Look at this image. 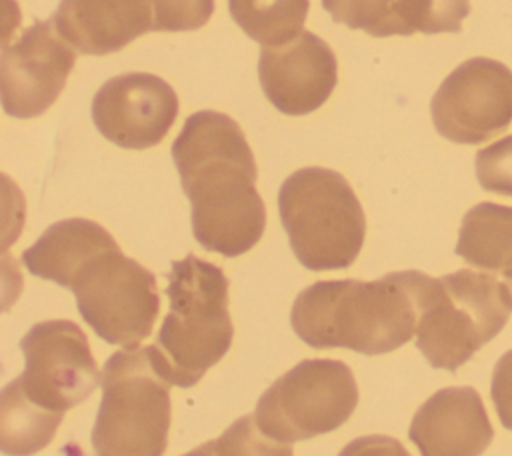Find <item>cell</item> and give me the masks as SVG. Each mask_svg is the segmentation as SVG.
<instances>
[{
  "mask_svg": "<svg viewBox=\"0 0 512 456\" xmlns=\"http://www.w3.org/2000/svg\"><path fill=\"white\" fill-rule=\"evenodd\" d=\"M150 4L154 32L198 30L214 12V0H150Z\"/></svg>",
  "mask_w": 512,
  "mask_h": 456,
  "instance_id": "7402d4cb",
  "label": "cell"
},
{
  "mask_svg": "<svg viewBox=\"0 0 512 456\" xmlns=\"http://www.w3.org/2000/svg\"><path fill=\"white\" fill-rule=\"evenodd\" d=\"M112 240L100 224L86 218H68L52 224L26 248L22 262L30 274L64 286L82 260Z\"/></svg>",
  "mask_w": 512,
  "mask_h": 456,
  "instance_id": "2e32d148",
  "label": "cell"
},
{
  "mask_svg": "<svg viewBox=\"0 0 512 456\" xmlns=\"http://www.w3.org/2000/svg\"><path fill=\"white\" fill-rule=\"evenodd\" d=\"M470 14V0H400L404 34L460 32Z\"/></svg>",
  "mask_w": 512,
  "mask_h": 456,
  "instance_id": "44dd1931",
  "label": "cell"
},
{
  "mask_svg": "<svg viewBox=\"0 0 512 456\" xmlns=\"http://www.w3.org/2000/svg\"><path fill=\"white\" fill-rule=\"evenodd\" d=\"M338 456H410V452L392 436L370 434L348 442Z\"/></svg>",
  "mask_w": 512,
  "mask_h": 456,
  "instance_id": "d4e9b609",
  "label": "cell"
},
{
  "mask_svg": "<svg viewBox=\"0 0 512 456\" xmlns=\"http://www.w3.org/2000/svg\"><path fill=\"white\" fill-rule=\"evenodd\" d=\"M358 406V384L340 360L310 358L282 374L258 400L260 430L284 444L340 428Z\"/></svg>",
  "mask_w": 512,
  "mask_h": 456,
  "instance_id": "ba28073f",
  "label": "cell"
},
{
  "mask_svg": "<svg viewBox=\"0 0 512 456\" xmlns=\"http://www.w3.org/2000/svg\"><path fill=\"white\" fill-rule=\"evenodd\" d=\"M278 212L292 252L304 268L342 270L358 258L366 218L342 174L320 166L292 172L278 190Z\"/></svg>",
  "mask_w": 512,
  "mask_h": 456,
  "instance_id": "5b68a950",
  "label": "cell"
},
{
  "mask_svg": "<svg viewBox=\"0 0 512 456\" xmlns=\"http://www.w3.org/2000/svg\"><path fill=\"white\" fill-rule=\"evenodd\" d=\"M440 136L456 144H480L512 122V70L492 58H470L456 66L430 102Z\"/></svg>",
  "mask_w": 512,
  "mask_h": 456,
  "instance_id": "30bf717a",
  "label": "cell"
},
{
  "mask_svg": "<svg viewBox=\"0 0 512 456\" xmlns=\"http://www.w3.org/2000/svg\"><path fill=\"white\" fill-rule=\"evenodd\" d=\"M172 160L192 206L196 242L226 258L254 248L266 228L256 160L238 122L214 110L186 118Z\"/></svg>",
  "mask_w": 512,
  "mask_h": 456,
  "instance_id": "6da1fadb",
  "label": "cell"
},
{
  "mask_svg": "<svg viewBox=\"0 0 512 456\" xmlns=\"http://www.w3.org/2000/svg\"><path fill=\"white\" fill-rule=\"evenodd\" d=\"M52 20L88 56L118 52L154 26L150 0H60Z\"/></svg>",
  "mask_w": 512,
  "mask_h": 456,
  "instance_id": "9a60e30c",
  "label": "cell"
},
{
  "mask_svg": "<svg viewBox=\"0 0 512 456\" xmlns=\"http://www.w3.org/2000/svg\"><path fill=\"white\" fill-rule=\"evenodd\" d=\"M62 418L34 404L16 380L8 382L0 394V450L6 456L40 452L52 442Z\"/></svg>",
  "mask_w": 512,
  "mask_h": 456,
  "instance_id": "ac0fdd59",
  "label": "cell"
},
{
  "mask_svg": "<svg viewBox=\"0 0 512 456\" xmlns=\"http://www.w3.org/2000/svg\"><path fill=\"white\" fill-rule=\"evenodd\" d=\"M76 54L54 20H38L0 56L2 106L8 116L36 118L60 96Z\"/></svg>",
  "mask_w": 512,
  "mask_h": 456,
  "instance_id": "8fae6325",
  "label": "cell"
},
{
  "mask_svg": "<svg viewBox=\"0 0 512 456\" xmlns=\"http://www.w3.org/2000/svg\"><path fill=\"white\" fill-rule=\"evenodd\" d=\"M182 456H242V454L236 452V446L220 434L216 440L204 442Z\"/></svg>",
  "mask_w": 512,
  "mask_h": 456,
  "instance_id": "484cf974",
  "label": "cell"
},
{
  "mask_svg": "<svg viewBox=\"0 0 512 456\" xmlns=\"http://www.w3.org/2000/svg\"><path fill=\"white\" fill-rule=\"evenodd\" d=\"M170 386L158 346L114 352L102 368L94 456H162L172 416Z\"/></svg>",
  "mask_w": 512,
  "mask_h": 456,
  "instance_id": "277c9868",
  "label": "cell"
},
{
  "mask_svg": "<svg viewBox=\"0 0 512 456\" xmlns=\"http://www.w3.org/2000/svg\"><path fill=\"white\" fill-rule=\"evenodd\" d=\"M258 78L264 96L276 110L302 116L318 110L338 82L332 48L316 34L302 30L280 46H262Z\"/></svg>",
  "mask_w": 512,
  "mask_h": 456,
  "instance_id": "4fadbf2b",
  "label": "cell"
},
{
  "mask_svg": "<svg viewBox=\"0 0 512 456\" xmlns=\"http://www.w3.org/2000/svg\"><path fill=\"white\" fill-rule=\"evenodd\" d=\"M510 292H512V280H510Z\"/></svg>",
  "mask_w": 512,
  "mask_h": 456,
  "instance_id": "4316f807",
  "label": "cell"
},
{
  "mask_svg": "<svg viewBox=\"0 0 512 456\" xmlns=\"http://www.w3.org/2000/svg\"><path fill=\"white\" fill-rule=\"evenodd\" d=\"M490 398L502 426L512 430V350L504 352L492 370Z\"/></svg>",
  "mask_w": 512,
  "mask_h": 456,
  "instance_id": "cb8c5ba5",
  "label": "cell"
},
{
  "mask_svg": "<svg viewBox=\"0 0 512 456\" xmlns=\"http://www.w3.org/2000/svg\"><path fill=\"white\" fill-rule=\"evenodd\" d=\"M456 254L482 270L512 280V206L480 202L460 224Z\"/></svg>",
  "mask_w": 512,
  "mask_h": 456,
  "instance_id": "e0dca14e",
  "label": "cell"
},
{
  "mask_svg": "<svg viewBox=\"0 0 512 456\" xmlns=\"http://www.w3.org/2000/svg\"><path fill=\"white\" fill-rule=\"evenodd\" d=\"M20 350L26 368L14 380L34 404L48 412L64 416L102 384L88 338L70 320L34 324L22 336Z\"/></svg>",
  "mask_w": 512,
  "mask_h": 456,
  "instance_id": "9c48e42d",
  "label": "cell"
},
{
  "mask_svg": "<svg viewBox=\"0 0 512 456\" xmlns=\"http://www.w3.org/2000/svg\"><path fill=\"white\" fill-rule=\"evenodd\" d=\"M310 0H228L234 22L262 46L294 40L308 16Z\"/></svg>",
  "mask_w": 512,
  "mask_h": 456,
  "instance_id": "d6986e66",
  "label": "cell"
},
{
  "mask_svg": "<svg viewBox=\"0 0 512 456\" xmlns=\"http://www.w3.org/2000/svg\"><path fill=\"white\" fill-rule=\"evenodd\" d=\"M430 280L418 270L390 272L372 282L320 280L296 296L290 324L312 348L386 354L418 332Z\"/></svg>",
  "mask_w": 512,
  "mask_h": 456,
  "instance_id": "7a4b0ae2",
  "label": "cell"
},
{
  "mask_svg": "<svg viewBox=\"0 0 512 456\" xmlns=\"http://www.w3.org/2000/svg\"><path fill=\"white\" fill-rule=\"evenodd\" d=\"M334 22L370 36H406L400 18V0H322Z\"/></svg>",
  "mask_w": 512,
  "mask_h": 456,
  "instance_id": "ffe728a7",
  "label": "cell"
},
{
  "mask_svg": "<svg viewBox=\"0 0 512 456\" xmlns=\"http://www.w3.org/2000/svg\"><path fill=\"white\" fill-rule=\"evenodd\" d=\"M178 116V96L160 76L128 72L106 80L92 98L98 132L116 146L144 150L160 144Z\"/></svg>",
  "mask_w": 512,
  "mask_h": 456,
  "instance_id": "7c38bea8",
  "label": "cell"
},
{
  "mask_svg": "<svg viewBox=\"0 0 512 456\" xmlns=\"http://www.w3.org/2000/svg\"><path fill=\"white\" fill-rule=\"evenodd\" d=\"M510 286L492 274L456 270L428 284L416 346L432 368L456 372L506 326Z\"/></svg>",
  "mask_w": 512,
  "mask_h": 456,
  "instance_id": "8992f818",
  "label": "cell"
},
{
  "mask_svg": "<svg viewBox=\"0 0 512 456\" xmlns=\"http://www.w3.org/2000/svg\"><path fill=\"white\" fill-rule=\"evenodd\" d=\"M408 438L420 456H480L490 446L494 428L472 386H450L416 410Z\"/></svg>",
  "mask_w": 512,
  "mask_h": 456,
  "instance_id": "5bb4252c",
  "label": "cell"
},
{
  "mask_svg": "<svg viewBox=\"0 0 512 456\" xmlns=\"http://www.w3.org/2000/svg\"><path fill=\"white\" fill-rule=\"evenodd\" d=\"M64 288L74 292L80 316L104 342L138 350L152 334L160 312L156 278L124 256L116 240L82 260Z\"/></svg>",
  "mask_w": 512,
  "mask_h": 456,
  "instance_id": "52a82bcc",
  "label": "cell"
},
{
  "mask_svg": "<svg viewBox=\"0 0 512 456\" xmlns=\"http://www.w3.org/2000/svg\"><path fill=\"white\" fill-rule=\"evenodd\" d=\"M474 166L478 184L486 192L512 196V136L480 148Z\"/></svg>",
  "mask_w": 512,
  "mask_h": 456,
  "instance_id": "603a6c76",
  "label": "cell"
},
{
  "mask_svg": "<svg viewBox=\"0 0 512 456\" xmlns=\"http://www.w3.org/2000/svg\"><path fill=\"white\" fill-rule=\"evenodd\" d=\"M166 296L170 310L162 320L156 346L172 386L190 388L232 346L228 278L216 264L188 254L172 262Z\"/></svg>",
  "mask_w": 512,
  "mask_h": 456,
  "instance_id": "3957f363",
  "label": "cell"
}]
</instances>
